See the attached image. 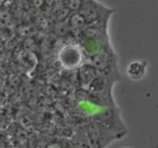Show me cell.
Returning a JSON list of instances; mask_svg holds the SVG:
<instances>
[{
	"label": "cell",
	"mask_w": 158,
	"mask_h": 148,
	"mask_svg": "<svg viewBox=\"0 0 158 148\" xmlns=\"http://www.w3.org/2000/svg\"><path fill=\"white\" fill-rule=\"evenodd\" d=\"M90 121L97 122L109 130L117 139H121L128 132L122 120L120 109L117 106L103 107V109L94 113L90 117Z\"/></svg>",
	"instance_id": "1"
},
{
	"label": "cell",
	"mask_w": 158,
	"mask_h": 148,
	"mask_svg": "<svg viewBox=\"0 0 158 148\" xmlns=\"http://www.w3.org/2000/svg\"><path fill=\"white\" fill-rule=\"evenodd\" d=\"M89 62L97 69V72L107 76L121 80L119 72L117 57L110 45L105 46L99 52L89 56Z\"/></svg>",
	"instance_id": "2"
},
{
	"label": "cell",
	"mask_w": 158,
	"mask_h": 148,
	"mask_svg": "<svg viewBox=\"0 0 158 148\" xmlns=\"http://www.w3.org/2000/svg\"><path fill=\"white\" fill-rule=\"evenodd\" d=\"M79 12L83 15L87 25L108 22L115 9L106 7L96 0H84Z\"/></svg>",
	"instance_id": "3"
},
{
	"label": "cell",
	"mask_w": 158,
	"mask_h": 148,
	"mask_svg": "<svg viewBox=\"0 0 158 148\" xmlns=\"http://www.w3.org/2000/svg\"><path fill=\"white\" fill-rule=\"evenodd\" d=\"M86 134L89 148H106L114 140L115 136L105 126L97 122L90 121L86 126Z\"/></svg>",
	"instance_id": "4"
},
{
	"label": "cell",
	"mask_w": 158,
	"mask_h": 148,
	"mask_svg": "<svg viewBox=\"0 0 158 148\" xmlns=\"http://www.w3.org/2000/svg\"><path fill=\"white\" fill-rule=\"evenodd\" d=\"M59 61L66 69H77L83 61V54L77 46H65L59 53Z\"/></svg>",
	"instance_id": "5"
},
{
	"label": "cell",
	"mask_w": 158,
	"mask_h": 148,
	"mask_svg": "<svg viewBox=\"0 0 158 148\" xmlns=\"http://www.w3.org/2000/svg\"><path fill=\"white\" fill-rule=\"evenodd\" d=\"M120 81L118 79L98 73L86 87L89 92L97 93L112 94V87L114 83Z\"/></svg>",
	"instance_id": "6"
},
{
	"label": "cell",
	"mask_w": 158,
	"mask_h": 148,
	"mask_svg": "<svg viewBox=\"0 0 158 148\" xmlns=\"http://www.w3.org/2000/svg\"><path fill=\"white\" fill-rule=\"evenodd\" d=\"M98 72L97 69L90 62L82 63L77 69V79L80 87H87L89 83L95 78Z\"/></svg>",
	"instance_id": "7"
},
{
	"label": "cell",
	"mask_w": 158,
	"mask_h": 148,
	"mask_svg": "<svg viewBox=\"0 0 158 148\" xmlns=\"http://www.w3.org/2000/svg\"><path fill=\"white\" fill-rule=\"evenodd\" d=\"M66 21L69 29L78 32H81L87 26L84 17L80 12H71Z\"/></svg>",
	"instance_id": "8"
},
{
	"label": "cell",
	"mask_w": 158,
	"mask_h": 148,
	"mask_svg": "<svg viewBox=\"0 0 158 148\" xmlns=\"http://www.w3.org/2000/svg\"><path fill=\"white\" fill-rule=\"evenodd\" d=\"M147 63L144 62H133L130 63L127 69L128 76L133 80H139L142 79L146 72Z\"/></svg>",
	"instance_id": "9"
},
{
	"label": "cell",
	"mask_w": 158,
	"mask_h": 148,
	"mask_svg": "<svg viewBox=\"0 0 158 148\" xmlns=\"http://www.w3.org/2000/svg\"><path fill=\"white\" fill-rule=\"evenodd\" d=\"M70 12L64 2L61 0H60L59 2L54 3L52 6V15L53 18L59 23L66 21Z\"/></svg>",
	"instance_id": "10"
},
{
	"label": "cell",
	"mask_w": 158,
	"mask_h": 148,
	"mask_svg": "<svg viewBox=\"0 0 158 148\" xmlns=\"http://www.w3.org/2000/svg\"><path fill=\"white\" fill-rule=\"evenodd\" d=\"M72 143L75 148H89V142L86 134L84 135L82 134H78L77 135L74 136Z\"/></svg>",
	"instance_id": "11"
},
{
	"label": "cell",
	"mask_w": 158,
	"mask_h": 148,
	"mask_svg": "<svg viewBox=\"0 0 158 148\" xmlns=\"http://www.w3.org/2000/svg\"><path fill=\"white\" fill-rule=\"evenodd\" d=\"M83 3V0H66L65 2L66 7L70 12H79Z\"/></svg>",
	"instance_id": "12"
},
{
	"label": "cell",
	"mask_w": 158,
	"mask_h": 148,
	"mask_svg": "<svg viewBox=\"0 0 158 148\" xmlns=\"http://www.w3.org/2000/svg\"><path fill=\"white\" fill-rule=\"evenodd\" d=\"M32 2L37 8H40L45 3V0H32Z\"/></svg>",
	"instance_id": "13"
},
{
	"label": "cell",
	"mask_w": 158,
	"mask_h": 148,
	"mask_svg": "<svg viewBox=\"0 0 158 148\" xmlns=\"http://www.w3.org/2000/svg\"><path fill=\"white\" fill-rule=\"evenodd\" d=\"M2 78L0 77V86L2 85Z\"/></svg>",
	"instance_id": "14"
},
{
	"label": "cell",
	"mask_w": 158,
	"mask_h": 148,
	"mask_svg": "<svg viewBox=\"0 0 158 148\" xmlns=\"http://www.w3.org/2000/svg\"><path fill=\"white\" fill-rule=\"evenodd\" d=\"M83 1H84V0H83Z\"/></svg>",
	"instance_id": "15"
}]
</instances>
